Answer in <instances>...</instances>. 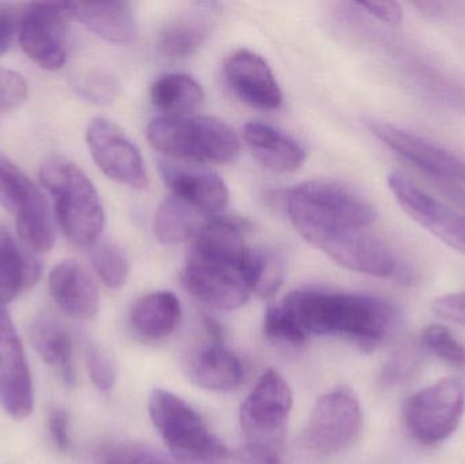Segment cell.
Wrapping results in <instances>:
<instances>
[{"label":"cell","instance_id":"6da1fadb","mask_svg":"<svg viewBox=\"0 0 465 464\" xmlns=\"http://www.w3.org/2000/svg\"><path fill=\"white\" fill-rule=\"evenodd\" d=\"M282 307L308 335H338L368 348L382 342L396 321L390 302L368 294L303 289L287 294Z\"/></svg>","mask_w":465,"mask_h":464},{"label":"cell","instance_id":"7a4b0ae2","mask_svg":"<svg viewBox=\"0 0 465 464\" xmlns=\"http://www.w3.org/2000/svg\"><path fill=\"white\" fill-rule=\"evenodd\" d=\"M286 209L298 233L327 255L350 236L369 229L376 210L360 193L328 180H313L292 188Z\"/></svg>","mask_w":465,"mask_h":464},{"label":"cell","instance_id":"3957f363","mask_svg":"<svg viewBox=\"0 0 465 464\" xmlns=\"http://www.w3.org/2000/svg\"><path fill=\"white\" fill-rule=\"evenodd\" d=\"M41 182L54 198L57 221L67 239L81 247L97 242L105 214L92 180L73 163L54 158L41 168Z\"/></svg>","mask_w":465,"mask_h":464},{"label":"cell","instance_id":"277c9868","mask_svg":"<svg viewBox=\"0 0 465 464\" xmlns=\"http://www.w3.org/2000/svg\"><path fill=\"white\" fill-rule=\"evenodd\" d=\"M147 139L176 160L228 163L240 154V141L223 120L209 116H161L150 122Z\"/></svg>","mask_w":465,"mask_h":464},{"label":"cell","instance_id":"5b68a950","mask_svg":"<svg viewBox=\"0 0 465 464\" xmlns=\"http://www.w3.org/2000/svg\"><path fill=\"white\" fill-rule=\"evenodd\" d=\"M149 414L177 464H221L228 447L209 429L198 411L173 392L155 389Z\"/></svg>","mask_w":465,"mask_h":464},{"label":"cell","instance_id":"8992f818","mask_svg":"<svg viewBox=\"0 0 465 464\" xmlns=\"http://www.w3.org/2000/svg\"><path fill=\"white\" fill-rule=\"evenodd\" d=\"M363 414L357 395L339 387L319 398L309 414L302 444L312 454L330 457L346 451L360 438Z\"/></svg>","mask_w":465,"mask_h":464},{"label":"cell","instance_id":"52a82bcc","mask_svg":"<svg viewBox=\"0 0 465 464\" xmlns=\"http://www.w3.org/2000/svg\"><path fill=\"white\" fill-rule=\"evenodd\" d=\"M464 411L463 380L447 378L410 398L404 409V422L418 443L436 446L456 432Z\"/></svg>","mask_w":465,"mask_h":464},{"label":"cell","instance_id":"ba28073f","mask_svg":"<svg viewBox=\"0 0 465 464\" xmlns=\"http://www.w3.org/2000/svg\"><path fill=\"white\" fill-rule=\"evenodd\" d=\"M292 408L289 383L275 370L262 373L240 409V424L248 443L281 451Z\"/></svg>","mask_w":465,"mask_h":464},{"label":"cell","instance_id":"9c48e42d","mask_svg":"<svg viewBox=\"0 0 465 464\" xmlns=\"http://www.w3.org/2000/svg\"><path fill=\"white\" fill-rule=\"evenodd\" d=\"M0 203L15 214L22 242L35 252H48L54 244V226L48 202L32 180L0 154Z\"/></svg>","mask_w":465,"mask_h":464},{"label":"cell","instance_id":"30bf717a","mask_svg":"<svg viewBox=\"0 0 465 464\" xmlns=\"http://www.w3.org/2000/svg\"><path fill=\"white\" fill-rule=\"evenodd\" d=\"M74 18V3H32L18 21L25 54L45 70H59L67 60L65 32Z\"/></svg>","mask_w":465,"mask_h":464},{"label":"cell","instance_id":"8fae6325","mask_svg":"<svg viewBox=\"0 0 465 464\" xmlns=\"http://www.w3.org/2000/svg\"><path fill=\"white\" fill-rule=\"evenodd\" d=\"M388 188L404 212L440 242L465 255V214L420 190L401 173L388 176Z\"/></svg>","mask_w":465,"mask_h":464},{"label":"cell","instance_id":"7c38bea8","mask_svg":"<svg viewBox=\"0 0 465 464\" xmlns=\"http://www.w3.org/2000/svg\"><path fill=\"white\" fill-rule=\"evenodd\" d=\"M366 127L385 146L430 177L431 182L465 184L464 158L391 123L371 119L366 122Z\"/></svg>","mask_w":465,"mask_h":464},{"label":"cell","instance_id":"4fadbf2b","mask_svg":"<svg viewBox=\"0 0 465 464\" xmlns=\"http://www.w3.org/2000/svg\"><path fill=\"white\" fill-rule=\"evenodd\" d=\"M86 139L93 160L109 179L134 190L147 188L143 157L119 125L103 117L94 119L87 128Z\"/></svg>","mask_w":465,"mask_h":464},{"label":"cell","instance_id":"5bb4252c","mask_svg":"<svg viewBox=\"0 0 465 464\" xmlns=\"http://www.w3.org/2000/svg\"><path fill=\"white\" fill-rule=\"evenodd\" d=\"M0 405L15 420L35 409L32 375L24 346L5 305L0 304Z\"/></svg>","mask_w":465,"mask_h":464},{"label":"cell","instance_id":"9a60e30c","mask_svg":"<svg viewBox=\"0 0 465 464\" xmlns=\"http://www.w3.org/2000/svg\"><path fill=\"white\" fill-rule=\"evenodd\" d=\"M183 281L195 299L217 310H237L248 302L252 294L237 267L193 253L188 256Z\"/></svg>","mask_w":465,"mask_h":464},{"label":"cell","instance_id":"2e32d148","mask_svg":"<svg viewBox=\"0 0 465 464\" xmlns=\"http://www.w3.org/2000/svg\"><path fill=\"white\" fill-rule=\"evenodd\" d=\"M225 74L235 94L254 108L273 111L282 105V92L264 59L241 49L228 57Z\"/></svg>","mask_w":465,"mask_h":464},{"label":"cell","instance_id":"e0dca14e","mask_svg":"<svg viewBox=\"0 0 465 464\" xmlns=\"http://www.w3.org/2000/svg\"><path fill=\"white\" fill-rule=\"evenodd\" d=\"M161 174L176 198L182 199L199 214L218 217L229 202V190L217 173L180 168L163 163Z\"/></svg>","mask_w":465,"mask_h":464},{"label":"cell","instance_id":"ac0fdd59","mask_svg":"<svg viewBox=\"0 0 465 464\" xmlns=\"http://www.w3.org/2000/svg\"><path fill=\"white\" fill-rule=\"evenodd\" d=\"M251 223L242 218L218 215L202 225L193 239V255L237 267L243 275L249 250L245 242Z\"/></svg>","mask_w":465,"mask_h":464},{"label":"cell","instance_id":"d6986e66","mask_svg":"<svg viewBox=\"0 0 465 464\" xmlns=\"http://www.w3.org/2000/svg\"><path fill=\"white\" fill-rule=\"evenodd\" d=\"M49 291L67 315L90 319L97 313L100 294L92 275L74 261H64L52 269Z\"/></svg>","mask_w":465,"mask_h":464},{"label":"cell","instance_id":"ffe728a7","mask_svg":"<svg viewBox=\"0 0 465 464\" xmlns=\"http://www.w3.org/2000/svg\"><path fill=\"white\" fill-rule=\"evenodd\" d=\"M243 139L253 157L265 168L278 173L297 171L306 160V152L292 136L272 125L251 122L243 127Z\"/></svg>","mask_w":465,"mask_h":464},{"label":"cell","instance_id":"44dd1931","mask_svg":"<svg viewBox=\"0 0 465 464\" xmlns=\"http://www.w3.org/2000/svg\"><path fill=\"white\" fill-rule=\"evenodd\" d=\"M188 375L201 389L231 392L242 383L243 367L223 342L210 340L209 345L191 360Z\"/></svg>","mask_w":465,"mask_h":464},{"label":"cell","instance_id":"7402d4cb","mask_svg":"<svg viewBox=\"0 0 465 464\" xmlns=\"http://www.w3.org/2000/svg\"><path fill=\"white\" fill-rule=\"evenodd\" d=\"M74 18L112 44L125 45L135 37V18L127 2L74 3Z\"/></svg>","mask_w":465,"mask_h":464},{"label":"cell","instance_id":"603a6c76","mask_svg":"<svg viewBox=\"0 0 465 464\" xmlns=\"http://www.w3.org/2000/svg\"><path fill=\"white\" fill-rule=\"evenodd\" d=\"M182 304L172 291H154L135 302L130 321L136 334L144 340L160 341L169 337L182 321Z\"/></svg>","mask_w":465,"mask_h":464},{"label":"cell","instance_id":"cb8c5ba5","mask_svg":"<svg viewBox=\"0 0 465 464\" xmlns=\"http://www.w3.org/2000/svg\"><path fill=\"white\" fill-rule=\"evenodd\" d=\"M41 266L35 256L19 247L10 232L0 225V304L13 301L37 282Z\"/></svg>","mask_w":465,"mask_h":464},{"label":"cell","instance_id":"d4e9b609","mask_svg":"<svg viewBox=\"0 0 465 464\" xmlns=\"http://www.w3.org/2000/svg\"><path fill=\"white\" fill-rule=\"evenodd\" d=\"M30 340L38 356L46 364L56 367L65 383H75L73 337L57 319L46 315L38 318L30 329Z\"/></svg>","mask_w":465,"mask_h":464},{"label":"cell","instance_id":"484cf974","mask_svg":"<svg viewBox=\"0 0 465 464\" xmlns=\"http://www.w3.org/2000/svg\"><path fill=\"white\" fill-rule=\"evenodd\" d=\"M203 87L187 74L161 76L152 87V100L165 116H187L203 105Z\"/></svg>","mask_w":465,"mask_h":464},{"label":"cell","instance_id":"4316f807","mask_svg":"<svg viewBox=\"0 0 465 464\" xmlns=\"http://www.w3.org/2000/svg\"><path fill=\"white\" fill-rule=\"evenodd\" d=\"M199 212L176 196H169L158 207L154 220V232L158 242L166 245L180 244L195 239L201 231Z\"/></svg>","mask_w":465,"mask_h":464},{"label":"cell","instance_id":"83f0119b","mask_svg":"<svg viewBox=\"0 0 465 464\" xmlns=\"http://www.w3.org/2000/svg\"><path fill=\"white\" fill-rule=\"evenodd\" d=\"M209 35V25L199 16H180L169 22L158 38L161 54L183 59L195 54Z\"/></svg>","mask_w":465,"mask_h":464},{"label":"cell","instance_id":"f1b7e54d","mask_svg":"<svg viewBox=\"0 0 465 464\" xmlns=\"http://www.w3.org/2000/svg\"><path fill=\"white\" fill-rule=\"evenodd\" d=\"M283 261L278 253L265 248H252L243 264V278L252 293L260 297L275 294L283 282Z\"/></svg>","mask_w":465,"mask_h":464},{"label":"cell","instance_id":"f546056e","mask_svg":"<svg viewBox=\"0 0 465 464\" xmlns=\"http://www.w3.org/2000/svg\"><path fill=\"white\" fill-rule=\"evenodd\" d=\"M90 261L104 285L120 289L125 285L130 274L127 255L114 242H94L90 250Z\"/></svg>","mask_w":465,"mask_h":464},{"label":"cell","instance_id":"4dcf8cb0","mask_svg":"<svg viewBox=\"0 0 465 464\" xmlns=\"http://www.w3.org/2000/svg\"><path fill=\"white\" fill-rule=\"evenodd\" d=\"M426 348L440 360L458 370H465V345L442 324H429L423 330Z\"/></svg>","mask_w":465,"mask_h":464},{"label":"cell","instance_id":"1f68e13d","mask_svg":"<svg viewBox=\"0 0 465 464\" xmlns=\"http://www.w3.org/2000/svg\"><path fill=\"white\" fill-rule=\"evenodd\" d=\"M262 331L265 337L276 342L300 346L308 341V332L283 307L268 308L264 315Z\"/></svg>","mask_w":465,"mask_h":464},{"label":"cell","instance_id":"d6a6232c","mask_svg":"<svg viewBox=\"0 0 465 464\" xmlns=\"http://www.w3.org/2000/svg\"><path fill=\"white\" fill-rule=\"evenodd\" d=\"M101 464H173L161 452L146 444L122 441L106 447Z\"/></svg>","mask_w":465,"mask_h":464},{"label":"cell","instance_id":"836d02e7","mask_svg":"<svg viewBox=\"0 0 465 464\" xmlns=\"http://www.w3.org/2000/svg\"><path fill=\"white\" fill-rule=\"evenodd\" d=\"M79 93L87 100L97 104L111 103L119 94L120 84L116 76L105 71H95L84 76L78 84Z\"/></svg>","mask_w":465,"mask_h":464},{"label":"cell","instance_id":"e575fe53","mask_svg":"<svg viewBox=\"0 0 465 464\" xmlns=\"http://www.w3.org/2000/svg\"><path fill=\"white\" fill-rule=\"evenodd\" d=\"M86 365L93 384L101 391H109L116 381V370L108 354L94 343L86 348Z\"/></svg>","mask_w":465,"mask_h":464},{"label":"cell","instance_id":"d590c367","mask_svg":"<svg viewBox=\"0 0 465 464\" xmlns=\"http://www.w3.org/2000/svg\"><path fill=\"white\" fill-rule=\"evenodd\" d=\"M221 464H284L281 451L271 447L246 443L237 449H228Z\"/></svg>","mask_w":465,"mask_h":464},{"label":"cell","instance_id":"8d00e7d4","mask_svg":"<svg viewBox=\"0 0 465 464\" xmlns=\"http://www.w3.org/2000/svg\"><path fill=\"white\" fill-rule=\"evenodd\" d=\"M27 97L24 76L15 71L0 68V114L21 105Z\"/></svg>","mask_w":465,"mask_h":464},{"label":"cell","instance_id":"74e56055","mask_svg":"<svg viewBox=\"0 0 465 464\" xmlns=\"http://www.w3.org/2000/svg\"><path fill=\"white\" fill-rule=\"evenodd\" d=\"M433 311L444 321L465 326V291L439 297L434 300Z\"/></svg>","mask_w":465,"mask_h":464},{"label":"cell","instance_id":"f35d334b","mask_svg":"<svg viewBox=\"0 0 465 464\" xmlns=\"http://www.w3.org/2000/svg\"><path fill=\"white\" fill-rule=\"evenodd\" d=\"M355 7L365 11L368 15L391 27L401 26L403 22V10L395 2H357Z\"/></svg>","mask_w":465,"mask_h":464},{"label":"cell","instance_id":"ab89813d","mask_svg":"<svg viewBox=\"0 0 465 464\" xmlns=\"http://www.w3.org/2000/svg\"><path fill=\"white\" fill-rule=\"evenodd\" d=\"M49 433L57 449L68 452L73 447L70 438V417L63 409H54L48 417Z\"/></svg>","mask_w":465,"mask_h":464},{"label":"cell","instance_id":"60d3db41","mask_svg":"<svg viewBox=\"0 0 465 464\" xmlns=\"http://www.w3.org/2000/svg\"><path fill=\"white\" fill-rule=\"evenodd\" d=\"M18 30V19L11 5L0 3V56H2L13 43L14 35Z\"/></svg>","mask_w":465,"mask_h":464},{"label":"cell","instance_id":"b9f144b4","mask_svg":"<svg viewBox=\"0 0 465 464\" xmlns=\"http://www.w3.org/2000/svg\"><path fill=\"white\" fill-rule=\"evenodd\" d=\"M415 367H417V353L414 349L412 350L407 349L403 354L401 353L396 357L385 378L390 381H399L401 379L410 378V375L414 373Z\"/></svg>","mask_w":465,"mask_h":464},{"label":"cell","instance_id":"7bdbcfd3","mask_svg":"<svg viewBox=\"0 0 465 464\" xmlns=\"http://www.w3.org/2000/svg\"><path fill=\"white\" fill-rule=\"evenodd\" d=\"M434 184L465 214V184L452 182H436Z\"/></svg>","mask_w":465,"mask_h":464}]
</instances>
